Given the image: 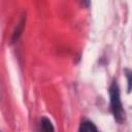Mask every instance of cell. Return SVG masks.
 Returning <instances> with one entry per match:
<instances>
[{
    "mask_svg": "<svg viewBox=\"0 0 132 132\" xmlns=\"http://www.w3.org/2000/svg\"><path fill=\"white\" fill-rule=\"evenodd\" d=\"M126 73H127L126 75H127V78H128V92H130L131 89H132V72L126 70Z\"/></svg>",
    "mask_w": 132,
    "mask_h": 132,
    "instance_id": "5b68a950",
    "label": "cell"
},
{
    "mask_svg": "<svg viewBox=\"0 0 132 132\" xmlns=\"http://www.w3.org/2000/svg\"><path fill=\"white\" fill-rule=\"evenodd\" d=\"M24 25H25V19L23 18V19H22V21L20 22V24L18 25V27H16V29H15L14 33H13V36H12V42H14L15 40H18V38H19V37H20V35L22 34L23 29H24Z\"/></svg>",
    "mask_w": 132,
    "mask_h": 132,
    "instance_id": "3957f363",
    "label": "cell"
},
{
    "mask_svg": "<svg viewBox=\"0 0 132 132\" xmlns=\"http://www.w3.org/2000/svg\"><path fill=\"white\" fill-rule=\"evenodd\" d=\"M109 96H110V108L113 113L114 120L118 123H122L125 119V111L123 109V105L121 102L120 89L116 81H113L112 85L110 86Z\"/></svg>",
    "mask_w": 132,
    "mask_h": 132,
    "instance_id": "6da1fadb",
    "label": "cell"
},
{
    "mask_svg": "<svg viewBox=\"0 0 132 132\" xmlns=\"http://www.w3.org/2000/svg\"><path fill=\"white\" fill-rule=\"evenodd\" d=\"M79 131H81V132H96L97 128L92 122L86 121V122L81 123V125L79 127Z\"/></svg>",
    "mask_w": 132,
    "mask_h": 132,
    "instance_id": "7a4b0ae2",
    "label": "cell"
},
{
    "mask_svg": "<svg viewBox=\"0 0 132 132\" xmlns=\"http://www.w3.org/2000/svg\"><path fill=\"white\" fill-rule=\"evenodd\" d=\"M40 124H41L42 130H44V131H54V127H53V125H52V123H51V121L48 119L42 118Z\"/></svg>",
    "mask_w": 132,
    "mask_h": 132,
    "instance_id": "277c9868",
    "label": "cell"
}]
</instances>
